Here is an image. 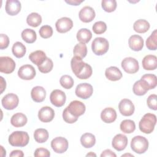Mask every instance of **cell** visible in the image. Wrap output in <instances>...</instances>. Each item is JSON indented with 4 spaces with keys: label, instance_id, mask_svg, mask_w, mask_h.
<instances>
[{
    "label": "cell",
    "instance_id": "cell-1",
    "mask_svg": "<svg viewBox=\"0 0 157 157\" xmlns=\"http://www.w3.org/2000/svg\"><path fill=\"white\" fill-rule=\"evenodd\" d=\"M71 66L74 74L80 79H87L92 75L91 66L83 62L78 56H74L71 59Z\"/></svg>",
    "mask_w": 157,
    "mask_h": 157
},
{
    "label": "cell",
    "instance_id": "cell-2",
    "mask_svg": "<svg viewBox=\"0 0 157 157\" xmlns=\"http://www.w3.org/2000/svg\"><path fill=\"white\" fill-rule=\"evenodd\" d=\"M156 123V117L155 114L147 113L145 114L139 123V127L141 132L145 134L151 133Z\"/></svg>",
    "mask_w": 157,
    "mask_h": 157
},
{
    "label": "cell",
    "instance_id": "cell-3",
    "mask_svg": "<svg viewBox=\"0 0 157 157\" xmlns=\"http://www.w3.org/2000/svg\"><path fill=\"white\" fill-rule=\"evenodd\" d=\"M29 140V135L25 131H14L9 137V143L13 147H25L28 145Z\"/></svg>",
    "mask_w": 157,
    "mask_h": 157
},
{
    "label": "cell",
    "instance_id": "cell-4",
    "mask_svg": "<svg viewBox=\"0 0 157 157\" xmlns=\"http://www.w3.org/2000/svg\"><path fill=\"white\" fill-rule=\"evenodd\" d=\"M131 147L132 151L136 153H144L148 148V141L145 137L136 136L131 140Z\"/></svg>",
    "mask_w": 157,
    "mask_h": 157
},
{
    "label": "cell",
    "instance_id": "cell-5",
    "mask_svg": "<svg viewBox=\"0 0 157 157\" xmlns=\"http://www.w3.org/2000/svg\"><path fill=\"white\" fill-rule=\"evenodd\" d=\"M109 44L108 40L104 37H96L91 44V49L96 55L101 56L109 50Z\"/></svg>",
    "mask_w": 157,
    "mask_h": 157
},
{
    "label": "cell",
    "instance_id": "cell-6",
    "mask_svg": "<svg viewBox=\"0 0 157 157\" xmlns=\"http://www.w3.org/2000/svg\"><path fill=\"white\" fill-rule=\"evenodd\" d=\"M75 93L77 97L83 99H86L91 96L93 93V88L90 83H82L77 86Z\"/></svg>",
    "mask_w": 157,
    "mask_h": 157
},
{
    "label": "cell",
    "instance_id": "cell-7",
    "mask_svg": "<svg viewBox=\"0 0 157 157\" xmlns=\"http://www.w3.org/2000/svg\"><path fill=\"white\" fill-rule=\"evenodd\" d=\"M121 67L128 74H135L139 71V66L137 60L132 57H127L121 61Z\"/></svg>",
    "mask_w": 157,
    "mask_h": 157
},
{
    "label": "cell",
    "instance_id": "cell-8",
    "mask_svg": "<svg viewBox=\"0 0 157 157\" xmlns=\"http://www.w3.org/2000/svg\"><path fill=\"white\" fill-rule=\"evenodd\" d=\"M68 141L63 137L54 138L51 142V147L57 153H63L68 148Z\"/></svg>",
    "mask_w": 157,
    "mask_h": 157
},
{
    "label": "cell",
    "instance_id": "cell-9",
    "mask_svg": "<svg viewBox=\"0 0 157 157\" xmlns=\"http://www.w3.org/2000/svg\"><path fill=\"white\" fill-rule=\"evenodd\" d=\"M18 97L14 93H9L5 95L1 100L2 105L7 110L14 109L18 106Z\"/></svg>",
    "mask_w": 157,
    "mask_h": 157
},
{
    "label": "cell",
    "instance_id": "cell-10",
    "mask_svg": "<svg viewBox=\"0 0 157 157\" xmlns=\"http://www.w3.org/2000/svg\"><path fill=\"white\" fill-rule=\"evenodd\" d=\"M36 74V70L31 64L23 65L18 71V75L22 80H32L34 78Z\"/></svg>",
    "mask_w": 157,
    "mask_h": 157
},
{
    "label": "cell",
    "instance_id": "cell-11",
    "mask_svg": "<svg viewBox=\"0 0 157 157\" xmlns=\"http://www.w3.org/2000/svg\"><path fill=\"white\" fill-rule=\"evenodd\" d=\"M50 100L53 105L60 107L65 104L66 96L64 91L60 90H54L50 94Z\"/></svg>",
    "mask_w": 157,
    "mask_h": 157
},
{
    "label": "cell",
    "instance_id": "cell-12",
    "mask_svg": "<svg viewBox=\"0 0 157 157\" xmlns=\"http://www.w3.org/2000/svg\"><path fill=\"white\" fill-rule=\"evenodd\" d=\"M15 68V63L9 56L0 57V72L5 74L12 73Z\"/></svg>",
    "mask_w": 157,
    "mask_h": 157
},
{
    "label": "cell",
    "instance_id": "cell-13",
    "mask_svg": "<svg viewBox=\"0 0 157 157\" xmlns=\"http://www.w3.org/2000/svg\"><path fill=\"white\" fill-rule=\"evenodd\" d=\"M119 111L123 116H131L135 110V107L132 102L128 99H123L118 104Z\"/></svg>",
    "mask_w": 157,
    "mask_h": 157
},
{
    "label": "cell",
    "instance_id": "cell-14",
    "mask_svg": "<svg viewBox=\"0 0 157 157\" xmlns=\"http://www.w3.org/2000/svg\"><path fill=\"white\" fill-rule=\"evenodd\" d=\"M69 112L74 117H78L82 115L86 110L85 104L79 101H73L67 107Z\"/></svg>",
    "mask_w": 157,
    "mask_h": 157
},
{
    "label": "cell",
    "instance_id": "cell-15",
    "mask_svg": "<svg viewBox=\"0 0 157 157\" xmlns=\"http://www.w3.org/2000/svg\"><path fill=\"white\" fill-rule=\"evenodd\" d=\"M72 26L73 21L68 17H62L58 19L55 23L56 29L59 33H67L71 29Z\"/></svg>",
    "mask_w": 157,
    "mask_h": 157
},
{
    "label": "cell",
    "instance_id": "cell-16",
    "mask_svg": "<svg viewBox=\"0 0 157 157\" xmlns=\"http://www.w3.org/2000/svg\"><path fill=\"white\" fill-rule=\"evenodd\" d=\"M80 20L84 23H89L93 20L96 16L94 10L90 6L83 7L78 13Z\"/></svg>",
    "mask_w": 157,
    "mask_h": 157
},
{
    "label": "cell",
    "instance_id": "cell-17",
    "mask_svg": "<svg viewBox=\"0 0 157 157\" xmlns=\"http://www.w3.org/2000/svg\"><path fill=\"white\" fill-rule=\"evenodd\" d=\"M54 117V110L48 106H45L42 107L38 112L39 119L44 123H48L52 121Z\"/></svg>",
    "mask_w": 157,
    "mask_h": 157
},
{
    "label": "cell",
    "instance_id": "cell-18",
    "mask_svg": "<svg viewBox=\"0 0 157 157\" xmlns=\"http://www.w3.org/2000/svg\"><path fill=\"white\" fill-rule=\"evenodd\" d=\"M128 145L127 137L122 134H118L113 138L112 145L117 151L123 150Z\"/></svg>",
    "mask_w": 157,
    "mask_h": 157
},
{
    "label": "cell",
    "instance_id": "cell-19",
    "mask_svg": "<svg viewBox=\"0 0 157 157\" xmlns=\"http://www.w3.org/2000/svg\"><path fill=\"white\" fill-rule=\"evenodd\" d=\"M21 5L18 0H7L6 2L5 10L6 13L11 16L17 15L21 10Z\"/></svg>",
    "mask_w": 157,
    "mask_h": 157
},
{
    "label": "cell",
    "instance_id": "cell-20",
    "mask_svg": "<svg viewBox=\"0 0 157 157\" xmlns=\"http://www.w3.org/2000/svg\"><path fill=\"white\" fill-rule=\"evenodd\" d=\"M140 82L142 85L148 91L156 87L157 84L156 76L155 74H147L144 75L141 78Z\"/></svg>",
    "mask_w": 157,
    "mask_h": 157
},
{
    "label": "cell",
    "instance_id": "cell-21",
    "mask_svg": "<svg viewBox=\"0 0 157 157\" xmlns=\"http://www.w3.org/2000/svg\"><path fill=\"white\" fill-rule=\"evenodd\" d=\"M117 115L115 110L112 107H107L103 109L101 113V120L106 123H111L115 121Z\"/></svg>",
    "mask_w": 157,
    "mask_h": 157
},
{
    "label": "cell",
    "instance_id": "cell-22",
    "mask_svg": "<svg viewBox=\"0 0 157 157\" xmlns=\"http://www.w3.org/2000/svg\"><path fill=\"white\" fill-rule=\"evenodd\" d=\"M129 47L134 51H140L144 47V39L139 35H132L128 40Z\"/></svg>",
    "mask_w": 157,
    "mask_h": 157
},
{
    "label": "cell",
    "instance_id": "cell-23",
    "mask_svg": "<svg viewBox=\"0 0 157 157\" xmlns=\"http://www.w3.org/2000/svg\"><path fill=\"white\" fill-rule=\"evenodd\" d=\"M32 99L36 102H41L44 101L46 96L45 90L40 86H36L33 88L31 91Z\"/></svg>",
    "mask_w": 157,
    "mask_h": 157
},
{
    "label": "cell",
    "instance_id": "cell-24",
    "mask_svg": "<svg viewBox=\"0 0 157 157\" xmlns=\"http://www.w3.org/2000/svg\"><path fill=\"white\" fill-rule=\"evenodd\" d=\"M142 67L145 70L152 71L157 67V58L155 55H146L142 61Z\"/></svg>",
    "mask_w": 157,
    "mask_h": 157
},
{
    "label": "cell",
    "instance_id": "cell-25",
    "mask_svg": "<svg viewBox=\"0 0 157 157\" xmlns=\"http://www.w3.org/2000/svg\"><path fill=\"white\" fill-rule=\"evenodd\" d=\"M105 75L110 81H117L122 77L121 71L115 66H110L105 69Z\"/></svg>",
    "mask_w": 157,
    "mask_h": 157
},
{
    "label": "cell",
    "instance_id": "cell-26",
    "mask_svg": "<svg viewBox=\"0 0 157 157\" xmlns=\"http://www.w3.org/2000/svg\"><path fill=\"white\" fill-rule=\"evenodd\" d=\"M47 58V56L44 52L42 50H36L31 53L29 55L30 61L37 66L41 64Z\"/></svg>",
    "mask_w": 157,
    "mask_h": 157
},
{
    "label": "cell",
    "instance_id": "cell-27",
    "mask_svg": "<svg viewBox=\"0 0 157 157\" xmlns=\"http://www.w3.org/2000/svg\"><path fill=\"white\" fill-rule=\"evenodd\" d=\"M28 119L26 116L22 113H17L12 115L10 119L12 125L16 128L22 127L27 123Z\"/></svg>",
    "mask_w": 157,
    "mask_h": 157
},
{
    "label": "cell",
    "instance_id": "cell-28",
    "mask_svg": "<svg viewBox=\"0 0 157 157\" xmlns=\"http://www.w3.org/2000/svg\"><path fill=\"white\" fill-rule=\"evenodd\" d=\"M80 142L83 147L86 148H91L96 143L95 136L91 133H85L80 137Z\"/></svg>",
    "mask_w": 157,
    "mask_h": 157
},
{
    "label": "cell",
    "instance_id": "cell-29",
    "mask_svg": "<svg viewBox=\"0 0 157 157\" xmlns=\"http://www.w3.org/2000/svg\"><path fill=\"white\" fill-rule=\"evenodd\" d=\"M150 26L148 21L144 19H139L134 22L133 29L138 33H145L149 29Z\"/></svg>",
    "mask_w": 157,
    "mask_h": 157
},
{
    "label": "cell",
    "instance_id": "cell-30",
    "mask_svg": "<svg viewBox=\"0 0 157 157\" xmlns=\"http://www.w3.org/2000/svg\"><path fill=\"white\" fill-rule=\"evenodd\" d=\"M92 37V33L90 30L86 28L79 29L77 33V39L78 41L82 44L88 43Z\"/></svg>",
    "mask_w": 157,
    "mask_h": 157
},
{
    "label": "cell",
    "instance_id": "cell-31",
    "mask_svg": "<svg viewBox=\"0 0 157 157\" xmlns=\"http://www.w3.org/2000/svg\"><path fill=\"white\" fill-rule=\"evenodd\" d=\"M48 132L44 128H39L35 130L34 132V140L38 143H44L48 139Z\"/></svg>",
    "mask_w": 157,
    "mask_h": 157
},
{
    "label": "cell",
    "instance_id": "cell-32",
    "mask_svg": "<svg viewBox=\"0 0 157 157\" xmlns=\"http://www.w3.org/2000/svg\"><path fill=\"white\" fill-rule=\"evenodd\" d=\"M21 37L23 40L26 43L33 44L36 41L37 39V35L34 30L26 28L22 31Z\"/></svg>",
    "mask_w": 157,
    "mask_h": 157
},
{
    "label": "cell",
    "instance_id": "cell-33",
    "mask_svg": "<svg viewBox=\"0 0 157 157\" xmlns=\"http://www.w3.org/2000/svg\"><path fill=\"white\" fill-rule=\"evenodd\" d=\"M12 51L13 55L15 57L20 58L25 56L26 52V49L25 45L23 44L21 42H16L13 44L12 46Z\"/></svg>",
    "mask_w": 157,
    "mask_h": 157
},
{
    "label": "cell",
    "instance_id": "cell-34",
    "mask_svg": "<svg viewBox=\"0 0 157 157\" xmlns=\"http://www.w3.org/2000/svg\"><path fill=\"white\" fill-rule=\"evenodd\" d=\"M121 131L126 134L133 132L136 129V124L131 120H124L121 121L120 125Z\"/></svg>",
    "mask_w": 157,
    "mask_h": 157
},
{
    "label": "cell",
    "instance_id": "cell-35",
    "mask_svg": "<svg viewBox=\"0 0 157 157\" xmlns=\"http://www.w3.org/2000/svg\"><path fill=\"white\" fill-rule=\"evenodd\" d=\"M26 22L28 25L36 28L41 24L42 17L38 13L33 12L28 15L26 18Z\"/></svg>",
    "mask_w": 157,
    "mask_h": 157
},
{
    "label": "cell",
    "instance_id": "cell-36",
    "mask_svg": "<svg viewBox=\"0 0 157 157\" xmlns=\"http://www.w3.org/2000/svg\"><path fill=\"white\" fill-rule=\"evenodd\" d=\"M146 46L150 50L157 49V30L155 29L146 40Z\"/></svg>",
    "mask_w": 157,
    "mask_h": 157
},
{
    "label": "cell",
    "instance_id": "cell-37",
    "mask_svg": "<svg viewBox=\"0 0 157 157\" xmlns=\"http://www.w3.org/2000/svg\"><path fill=\"white\" fill-rule=\"evenodd\" d=\"M74 56H78L80 58H83L87 54V47L85 44L79 43L75 45L73 49Z\"/></svg>",
    "mask_w": 157,
    "mask_h": 157
},
{
    "label": "cell",
    "instance_id": "cell-38",
    "mask_svg": "<svg viewBox=\"0 0 157 157\" xmlns=\"http://www.w3.org/2000/svg\"><path fill=\"white\" fill-rule=\"evenodd\" d=\"M37 67H38L39 71L40 72L46 74L50 72L52 70L53 67V63L52 60L50 58L47 57L45 60Z\"/></svg>",
    "mask_w": 157,
    "mask_h": 157
},
{
    "label": "cell",
    "instance_id": "cell-39",
    "mask_svg": "<svg viewBox=\"0 0 157 157\" xmlns=\"http://www.w3.org/2000/svg\"><path fill=\"white\" fill-rule=\"evenodd\" d=\"M101 6L104 11L112 12L117 8V1L115 0H102Z\"/></svg>",
    "mask_w": 157,
    "mask_h": 157
},
{
    "label": "cell",
    "instance_id": "cell-40",
    "mask_svg": "<svg viewBox=\"0 0 157 157\" xmlns=\"http://www.w3.org/2000/svg\"><path fill=\"white\" fill-rule=\"evenodd\" d=\"M59 83L65 89H70L71 88L74 84V82L72 77L68 75H63L59 80Z\"/></svg>",
    "mask_w": 157,
    "mask_h": 157
},
{
    "label": "cell",
    "instance_id": "cell-41",
    "mask_svg": "<svg viewBox=\"0 0 157 157\" xmlns=\"http://www.w3.org/2000/svg\"><path fill=\"white\" fill-rule=\"evenodd\" d=\"M92 29L95 34H101L105 32L107 29V25L105 23L102 21H96L93 25Z\"/></svg>",
    "mask_w": 157,
    "mask_h": 157
},
{
    "label": "cell",
    "instance_id": "cell-42",
    "mask_svg": "<svg viewBox=\"0 0 157 157\" xmlns=\"http://www.w3.org/2000/svg\"><path fill=\"white\" fill-rule=\"evenodd\" d=\"M132 91L133 93L137 96L144 95L148 91V90L142 85L140 80L134 83L132 87Z\"/></svg>",
    "mask_w": 157,
    "mask_h": 157
},
{
    "label": "cell",
    "instance_id": "cell-43",
    "mask_svg": "<svg viewBox=\"0 0 157 157\" xmlns=\"http://www.w3.org/2000/svg\"><path fill=\"white\" fill-rule=\"evenodd\" d=\"M39 33L41 37L44 39H47L52 36L53 29L49 25H44L40 27Z\"/></svg>",
    "mask_w": 157,
    "mask_h": 157
},
{
    "label": "cell",
    "instance_id": "cell-44",
    "mask_svg": "<svg viewBox=\"0 0 157 157\" xmlns=\"http://www.w3.org/2000/svg\"><path fill=\"white\" fill-rule=\"evenodd\" d=\"M63 120L67 123L69 124H72L75 123V121H77V120H78V117H75L74 116H73L68 110L67 108L66 107L65 109L63 110Z\"/></svg>",
    "mask_w": 157,
    "mask_h": 157
},
{
    "label": "cell",
    "instance_id": "cell-45",
    "mask_svg": "<svg viewBox=\"0 0 157 157\" xmlns=\"http://www.w3.org/2000/svg\"><path fill=\"white\" fill-rule=\"evenodd\" d=\"M157 96L155 94H150L147 100V103L148 107L154 110H157Z\"/></svg>",
    "mask_w": 157,
    "mask_h": 157
},
{
    "label": "cell",
    "instance_id": "cell-46",
    "mask_svg": "<svg viewBox=\"0 0 157 157\" xmlns=\"http://www.w3.org/2000/svg\"><path fill=\"white\" fill-rule=\"evenodd\" d=\"M34 156L36 157H39V156H45V157H48L50 156V151L45 148H38L35 150V152L34 153Z\"/></svg>",
    "mask_w": 157,
    "mask_h": 157
},
{
    "label": "cell",
    "instance_id": "cell-47",
    "mask_svg": "<svg viewBox=\"0 0 157 157\" xmlns=\"http://www.w3.org/2000/svg\"><path fill=\"white\" fill-rule=\"evenodd\" d=\"M9 44V38L4 34H0V48L1 50L7 48Z\"/></svg>",
    "mask_w": 157,
    "mask_h": 157
},
{
    "label": "cell",
    "instance_id": "cell-48",
    "mask_svg": "<svg viewBox=\"0 0 157 157\" xmlns=\"http://www.w3.org/2000/svg\"><path fill=\"white\" fill-rule=\"evenodd\" d=\"M101 157H107V156H110V157H116L117 155L113 151H112L110 149H106L104 150L102 153L101 154Z\"/></svg>",
    "mask_w": 157,
    "mask_h": 157
},
{
    "label": "cell",
    "instance_id": "cell-49",
    "mask_svg": "<svg viewBox=\"0 0 157 157\" xmlns=\"http://www.w3.org/2000/svg\"><path fill=\"white\" fill-rule=\"evenodd\" d=\"M23 152L20 150H13L10 154V157H23Z\"/></svg>",
    "mask_w": 157,
    "mask_h": 157
},
{
    "label": "cell",
    "instance_id": "cell-50",
    "mask_svg": "<svg viewBox=\"0 0 157 157\" xmlns=\"http://www.w3.org/2000/svg\"><path fill=\"white\" fill-rule=\"evenodd\" d=\"M84 0H82V1H78V0H69V1H67L66 0L65 2L67 4H69L71 5L72 6H78L79 5L80 3H82V2H83Z\"/></svg>",
    "mask_w": 157,
    "mask_h": 157
},
{
    "label": "cell",
    "instance_id": "cell-51",
    "mask_svg": "<svg viewBox=\"0 0 157 157\" xmlns=\"http://www.w3.org/2000/svg\"><path fill=\"white\" fill-rule=\"evenodd\" d=\"M0 78H1V93H2L4 91V90L6 89V81L4 80L2 77H0Z\"/></svg>",
    "mask_w": 157,
    "mask_h": 157
},
{
    "label": "cell",
    "instance_id": "cell-52",
    "mask_svg": "<svg viewBox=\"0 0 157 157\" xmlns=\"http://www.w3.org/2000/svg\"><path fill=\"white\" fill-rule=\"evenodd\" d=\"M86 156H96V155L95 154V153H93V152H90L89 153H88L86 155Z\"/></svg>",
    "mask_w": 157,
    "mask_h": 157
},
{
    "label": "cell",
    "instance_id": "cell-53",
    "mask_svg": "<svg viewBox=\"0 0 157 157\" xmlns=\"http://www.w3.org/2000/svg\"><path fill=\"white\" fill-rule=\"evenodd\" d=\"M134 156L132 155H131V154H124V155H121V156Z\"/></svg>",
    "mask_w": 157,
    "mask_h": 157
}]
</instances>
